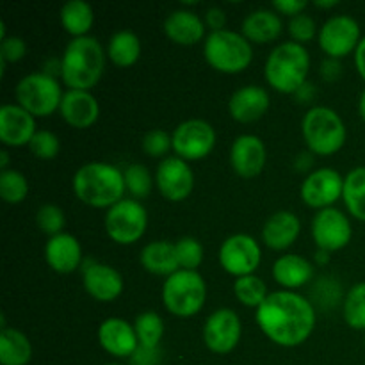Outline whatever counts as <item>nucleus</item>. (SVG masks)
I'll list each match as a JSON object with an SVG mask.
<instances>
[{"label":"nucleus","mask_w":365,"mask_h":365,"mask_svg":"<svg viewBox=\"0 0 365 365\" xmlns=\"http://www.w3.org/2000/svg\"><path fill=\"white\" fill-rule=\"evenodd\" d=\"M262 334L282 348H298L310 339L317 317L314 303L294 291H273L257 309Z\"/></svg>","instance_id":"f257e3e1"},{"label":"nucleus","mask_w":365,"mask_h":365,"mask_svg":"<svg viewBox=\"0 0 365 365\" xmlns=\"http://www.w3.org/2000/svg\"><path fill=\"white\" fill-rule=\"evenodd\" d=\"M75 196L91 209H106L125 198L123 170L109 163H86L75 171L71 180Z\"/></svg>","instance_id":"f03ea898"},{"label":"nucleus","mask_w":365,"mask_h":365,"mask_svg":"<svg viewBox=\"0 0 365 365\" xmlns=\"http://www.w3.org/2000/svg\"><path fill=\"white\" fill-rule=\"evenodd\" d=\"M107 52L93 36L75 38L61 56V81L68 89L91 91L106 68Z\"/></svg>","instance_id":"7ed1b4c3"},{"label":"nucleus","mask_w":365,"mask_h":365,"mask_svg":"<svg viewBox=\"0 0 365 365\" xmlns=\"http://www.w3.org/2000/svg\"><path fill=\"white\" fill-rule=\"evenodd\" d=\"M309 71V50L294 41H285L274 46L264 64V78L267 86L282 95H296L307 84Z\"/></svg>","instance_id":"20e7f679"},{"label":"nucleus","mask_w":365,"mask_h":365,"mask_svg":"<svg viewBox=\"0 0 365 365\" xmlns=\"http://www.w3.org/2000/svg\"><path fill=\"white\" fill-rule=\"evenodd\" d=\"M302 134L312 155L330 157L346 145L348 130L337 110L324 106L310 107L302 120Z\"/></svg>","instance_id":"39448f33"},{"label":"nucleus","mask_w":365,"mask_h":365,"mask_svg":"<svg viewBox=\"0 0 365 365\" xmlns=\"http://www.w3.org/2000/svg\"><path fill=\"white\" fill-rule=\"evenodd\" d=\"M203 57L214 71L237 75L252 64L253 45L241 32L230 29L209 32L203 41Z\"/></svg>","instance_id":"423d86ee"},{"label":"nucleus","mask_w":365,"mask_h":365,"mask_svg":"<svg viewBox=\"0 0 365 365\" xmlns=\"http://www.w3.org/2000/svg\"><path fill=\"white\" fill-rule=\"evenodd\" d=\"M207 302V284L198 271L178 269L164 280V309L175 317L189 319L202 312Z\"/></svg>","instance_id":"0eeeda50"},{"label":"nucleus","mask_w":365,"mask_h":365,"mask_svg":"<svg viewBox=\"0 0 365 365\" xmlns=\"http://www.w3.org/2000/svg\"><path fill=\"white\" fill-rule=\"evenodd\" d=\"M16 103L34 118H48L57 113L63 102V88L53 75L34 71L20 78L16 84Z\"/></svg>","instance_id":"6e6552de"},{"label":"nucleus","mask_w":365,"mask_h":365,"mask_svg":"<svg viewBox=\"0 0 365 365\" xmlns=\"http://www.w3.org/2000/svg\"><path fill=\"white\" fill-rule=\"evenodd\" d=\"M107 237L120 246L141 241L148 228V212L139 200L123 198L110 207L103 220Z\"/></svg>","instance_id":"1a4fd4ad"},{"label":"nucleus","mask_w":365,"mask_h":365,"mask_svg":"<svg viewBox=\"0 0 365 365\" xmlns=\"http://www.w3.org/2000/svg\"><path fill=\"white\" fill-rule=\"evenodd\" d=\"M175 155L185 163L207 159L216 148L217 135L212 125L205 120L191 118L177 125L171 134Z\"/></svg>","instance_id":"9d476101"},{"label":"nucleus","mask_w":365,"mask_h":365,"mask_svg":"<svg viewBox=\"0 0 365 365\" xmlns=\"http://www.w3.org/2000/svg\"><path fill=\"white\" fill-rule=\"evenodd\" d=\"M360 24L349 14H335L328 18L319 29L317 43L328 59H344L349 53H355L362 41Z\"/></svg>","instance_id":"9b49d317"},{"label":"nucleus","mask_w":365,"mask_h":365,"mask_svg":"<svg viewBox=\"0 0 365 365\" xmlns=\"http://www.w3.org/2000/svg\"><path fill=\"white\" fill-rule=\"evenodd\" d=\"M220 266L225 273L235 278L255 274L262 262V248L255 237L248 234H234L220 246Z\"/></svg>","instance_id":"f8f14e48"},{"label":"nucleus","mask_w":365,"mask_h":365,"mask_svg":"<svg viewBox=\"0 0 365 365\" xmlns=\"http://www.w3.org/2000/svg\"><path fill=\"white\" fill-rule=\"evenodd\" d=\"M310 232L317 250H324L328 253L341 252L353 239L351 221L348 214L337 207L317 210L310 225Z\"/></svg>","instance_id":"ddd939ff"},{"label":"nucleus","mask_w":365,"mask_h":365,"mask_svg":"<svg viewBox=\"0 0 365 365\" xmlns=\"http://www.w3.org/2000/svg\"><path fill=\"white\" fill-rule=\"evenodd\" d=\"M344 177L334 168H319L310 171L299 185V196L310 209L323 210L342 200Z\"/></svg>","instance_id":"4468645a"},{"label":"nucleus","mask_w":365,"mask_h":365,"mask_svg":"<svg viewBox=\"0 0 365 365\" xmlns=\"http://www.w3.org/2000/svg\"><path fill=\"white\" fill-rule=\"evenodd\" d=\"M242 337L241 317L232 309H217L203 324V342L209 351L228 355L237 348Z\"/></svg>","instance_id":"2eb2a0df"},{"label":"nucleus","mask_w":365,"mask_h":365,"mask_svg":"<svg viewBox=\"0 0 365 365\" xmlns=\"http://www.w3.org/2000/svg\"><path fill=\"white\" fill-rule=\"evenodd\" d=\"M155 185L160 196L171 203H180L191 196L195 189V173L189 163L180 157H166L157 164Z\"/></svg>","instance_id":"dca6fc26"},{"label":"nucleus","mask_w":365,"mask_h":365,"mask_svg":"<svg viewBox=\"0 0 365 365\" xmlns=\"http://www.w3.org/2000/svg\"><path fill=\"white\" fill-rule=\"evenodd\" d=\"M82 285L93 299L100 303L116 302L123 292V277L109 264L86 262L82 266Z\"/></svg>","instance_id":"f3484780"},{"label":"nucleus","mask_w":365,"mask_h":365,"mask_svg":"<svg viewBox=\"0 0 365 365\" xmlns=\"http://www.w3.org/2000/svg\"><path fill=\"white\" fill-rule=\"evenodd\" d=\"M267 150L262 139L253 134H242L230 146V166L241 178H255L264 171Z\"/></svg>","instance_id":"a211bd4d"},{"label":"nucleus","mask_w":365,"mask_h":365,"mask_svg":"<svg viewBox=\"0 0 365 365\" xmlns=\"http://www.w3.org/2000/svg\"><path fill=\"white\" fill-rule=\"evenodd\" d=\"M36 132V118L24 107L18 103H4L0 107V141L6 148L29 146Z\"/></svg>","instance_id":"6ab92c4d"},{"label":"nucleus","mask_w":365,"mask_h":365,"mask_svg":"<svg viewBox=\"0 0 365 365\" xmlns=\"http://www.w3.org/2000/svg\"><path fill=\"white\" fill-rule=\"evenodd\" d=\"M100 346L106 353L116 359H130L139 348L138 334L134 324L121 317H109L103 321L96 331Z\"/></svg>","instance_id":"aec40b11"},{"label":"nucleus","mask_w":365,"mask_h":365,"mask_svg":"<svg viewBox=\"0 0 365 365\" xmlns=\"http://www.w3.org/2000/svg\"><path fill=\"white\" fill-rule=\"evenodd\" d=\"M271 98L267 89L248 84L232 93L228 100V114L237 123H255L269 110Z\"/></svg>","instance_id":"412c9836"},{"label":"nucleus","mask_w":365,"mask_h":365,"mask_svg":"<svg viewBox=\"0 0 365 365\" xmlns=\"http://www.w3.org/2000/svg\"><path fill=\"white\" fill-rule=\"evenodd\" d=\"M59 114L64 123L71 128L93 127L100 118V103L91 91H81V89H68L64 91L63 102H61Z\"/></svg>","instance_id":"4be33fe9"},{"label":"nucleus","mask_w":365,"mask_h":365,"mask_svg":"<svg viewBox=\"0 0 365 365\" xmlns=\"http://www.w3.org/2000/svg\"><path fill=\"white\" fill-rule=\"evenodd\" d=\"M163 31L171 43L180 46H195L207 38L205 21L187 7L171 11L164 20Z\"/></svg>","instance_id":"5701e85b"},{"label":"nucleus","mask_w":365,"mask_h":365,"mask_svg":"<svg viewBox=\"0 0 365 365\" xmlns=\"http://www.w3.org/2000/svg\"><path fill=\"white\" fill-rule=\"evenodd\" d=\"M45 260L50 269L56 271L57 274H71L84 266L81 242L75 235L66 232L48 237L45 245Z\"/></svg>","instance_id":"b1692460"},{"label":"nucleus","mask_w":365,"mask_h":365,"mask_svg":"<svg viewBox=\"0 0 365 365\" xmlns=\"http://www.w3.org/2000/svg\"><path fill=\"white\" fill-rule=\"evenodd\" d=\"M302 234V221L291 210H278L271 214L262 227V242L273 252H285L298 241Z\"/></svg>","instance_id":"393cba45"},{"label":"nucleus","mask_w":365,"mask_h":365,"mask_svg":"<svg viewBox=\"0 0 365 365\" xmlns=\"http://www.w3.org/2000/svg\"><path fill=\"white\" fill-rule=\"evenodd\" d=\"M284 32V21L282 16L269 9H255L245 16L241 24V34L248 39L252 45H267L277 41Z\"/></svg>","instance_id":"a878e982"},{"label":"nucleus","mask_w":365,"mask_h":365,"mask_svg":"<svg viewBox=\"0 0 365 365\" xmlns=\"http://www.w3.org/2000/svg\"><path fill=\"white\" fill-rule=\"evenodd\" d=\"M314 278V264L296 253H285L273 264V280L284 291H294L310 284Z\"/></svg>","instance_id":"bb28decb"},{"label":"nucleus","mask_w":365,"mask_h":365,"mask_svg":"<svg viewBox=\"0 0 365 365\" xmlns=\"http://www.w3.org/2000/svg\"><path fill=\"white\" fill-rule=\"evenodd\" d=\"M139 262L150 274H157V277L164 278L171 277V274L180 269L175 242L164 241V239L152 241L143 246L141 253H139Z\"/></svg>","instance_id":"cd10ccee"},{"label":"nucleus","mask_w":365,"mask_h":365,"mask_svg":"<svg viewBox=\"0 0 365 365\" xmlns=\"http://www.w3.org/2000/svg\"><path fill=\"white\" fill-rule=\"evenodd\" d=\"M143 52L141 39L135 32L118 31L114 32L107 43V59L118 68H130L139 61Z\"/></svg>","instance_id":"c85d7f7f"},{"label":"nucleus","mask_w":365,"mask_h":365,"mask_svg":"<svg viewBox=\"0 0 365 365\" xmlns=\"http://www.w3.org/2000/svg\"><path fill=\"white\" fill-rule=\"evenodd\" d=\"M32 360V344L18 328H4L0 331V364L29 365Z\"/></svg>","instance_id":"c756f323"},{"label":"nucleus","mask_w":365,"mask_h":365,"mask_svg":"<svg viewBox=\"0 0 365 365\" xmlns=\"http://www.w3.org/2000/svg\"><path fill=\"white\" fill-rule=\"evenodd\" d=\"M59 20L71 39L84 38V36H89V31L95 24V13H93V7L84 0H70L61 7Z\"/></svg>","instance_id":"7c9ffc66"},{"label":"nucleus","mask_w":365,"mask_h":365,"mask_svg":"<svg viewBox=\"0 0 365 365\" xmlns=\"http://www.w3.org/2000/svg\"><path fill=\"white\" fill-rule=\"evenodd\" d=\"M342 202L355 220L365 223V166H356L344 177Z\"/></svg>","instance_id":"2f4dec72"},{"label":"nucleus","mask_w":365,"mask_h":365,"mask_svg":"<svg viewBox=\"0 0 365 365\" xmlns=\"http://www.w3.org/2000/svg\"><path fill=\"white\" fill-rule=\"evenodd\" d=\"M234 294L241 305L257 310L266 302L269 291H267V285L262 278L257 277V274H248V277L235 278Z\"/></svg>","instance_id":"473e14b6"},{"label":"nucleus","mask_w":365,"mask_h":365,"mask_svg":"<svg viewBox=\"0 0 365 365\" xmlns=\"http://www.w3.org/2000/svg\"><path fill=\"white\" fill-rule=\"evenodd\" d=\"M342 317L351 330L365 331V282H359L346 292Z\"/></svg>","instance_id":"72a5a7b5"},{"label":"nucleus","mask_w":365,"mask_h":365,"mask_svg":"<svg viewBox=\"0 0 365 365\" xmlns=\"http://www.w3.org/2000/svg\"><path fill=\"white\" fill-rule=\"evenodd\" d=\"M135 334H138L139 346L143 348H159L160 341L164 337V321L153 310H146V312L139 314L134 321Z\"/></svg>","instance_id":"f704fd0d"},{"label":"nucleus","mask_w":365,"mask_h":365,"mask_svg":"<svg viewBox=\"0 0 365 365\" xmlns=\"http://www.w3.org/2000/svg\"><path fill=\"white\" fill-rule=\"evenodd\" d=\"M29 180L21 171L6 170L0 173V198L7 205H20L29 196Z\"/></svg>","instance_id":"c9c22d12"},{"label":"nucleus","mask_w":365,"mask_h":365,"mask_svg":"<svg viewBox=\"0 0 365 365\" xmlns=\"http://www.w3.org/2000/svg\"><path fill=\"white\" fill-rule=\"evenodd\" d=\"M125 187L134 200H143L152 192L155 177H152L150 170L143 164H130L123 170Z\"/></svg>","instance_id":"e433bc0d"},{"label":"nucleus","mask_w":365,"mask_h":365,"mask_svg":"<svg viewBox=\"0 0 365 365\" xmlns=\"http://www.w3.org/2000/svg\"><path fill=\"white\" fill-rule=\"evenodd\" d=\"M36 225H38V228L43 234L53 237V235L63 234L64 225H66V216H64L61 207L53 205V203H45L36 212Z\"/></svg>","instance_id":"4c0bfd02"},{"label":"nucleus","mask_w":365,"mask_h":365,"mask_svg":"<svg viewBox=\"0 0 365 365\" xmlns=\"http://www.w3.org/2000/svg\"><path fill=\"white\" fill-rule=\"evenodd\" d=\"M180 269L196 271L203 262V246L195 237H182L175 242Z\"/></svg>","instance_id":"58836bf2"},{"label":"nucleus","mask_w":365,"mask_h":365,"mask_svg":"<svg viewBox=\"0 0 365 365\" xmlns=\"http://www.w3.org/2000/svg\"><path fill=\"white\" fill-rule=\"evenodd\" d=\"M141 148L146 155L155 157V159H166L168 153L173 150L171 134H168L163 128H153L148 130L141 139Z\"/></svg>","instance_id":"ea45409f"},{"label":"nucleus","mask_w":365,"mask_h":365,"mask_svg":"<svg viewBox=\"0 0 365 365\" xmlns=\"http://www.w3.org/2000/svg\"><path fill=\"white\" fill-rule=\"evenodd\" d=\"M29 150L32 152V155L39 160H52L59 155L61 150V141L53 132L50 130H38L32 138Z\"/></svg>","instance_id":"a19ab883"},{"label":"nucleus","mask_w":365,"mask_h":365,"mask_svg":"<svg viewBox=\"0 0 365 365\" xmlns=\"http://www.w3.org/2000/svg\"><path fill=\"white\" fill-rule=\"evenodd\" d=\"M287 31L289 36H291V41L299 43V45L303 46H305L307 43L314 41V38H317V34H319L316 20L307 13H302L298 14V16L291 18L287 25Z\"/></svg>","instance_id":"79ce46f5"},{"label":"nucleus","mask_w":365,"mask_h":365,"mask_svg":"<svg viewBox=\"0 0 365 365\" xmlns=\"http://www.w3.org/2000/svg\"><path fill=\"white\" fill-rule=\"evenodd\" d=\"M0 63H2V73L7 64L20 63L27 56V43L18 36H7L0 39Z\"/></svg>","instance_id":"37998d69"},{"label":"nucleus","mask_w":365,"mask_h":365,"mask_svg":"<svg viewBox=\"0 0 365 365\" xmlns=\"http://www.w3.org/2000/svg\"><path fill=\"white\" fill-rule=\"evenodd\" d=\"M307 7H309L307 0H277V2L271 4V9L277 11L280 16H287L289 20L305 13Z\"/></svg>","instance_id":"c03bdc74"},{"label":"nucleus","mask_w":365,"mask_h":365,"mask_svg":"<svg viewBox=\"0 0 365 365\" xmlns=\"http://www.w3.org/2000/svg\"><path fill=\"white\" fill-rule=\"evenodd\" d=\"M132 365H159L160 364V349H152V348H143L139 346L135 349L134 355L130 356Z\"/></svg>","instance_id":"a18cd8bd"},{"label":"nucleus","mask_w":365,"mask_h":365,"mask_svg":"<svg viewBox=\"0 0 365 365\" xmlns=\"http://www.w3.org/2000/svg\"><path fill=\"white\" fill-rule=\"evenodd\" d=\"M207 27L210 29V32L216 31H225L227 29V13H225L221 7H209L205 11V18H203Z\"/></svg>","instance_id":"49530a36"},{"label":"nucleus","mask_w":365,"mask_h":365,"mask_svg":"<svg viewBox=\"0 0 365 365\" xmlns=\"http://www.w3.org/2000/svg\"><path fill=\"white\" fill-rule=\"evenodd\" d=\"M341 63L337 59H324L321 64V77L327 82H334L341 77Z\"/></svg>","instance_id":"de8ad7c7"},{"label":"nucleus","mask_w":365,"mask_h":365,"mask_svg":"<svg viewBox=\"0 0 365 365\" xmlns=\"http://www.w3.org/2000/svg\"><path fill=\"white\" fill-rule=\"evenodd\" d=\"M355 68L356 71H359V75L362 77V81L365 82V36L362 38V41H360L359 48L355 50Z\"/></svg>","instance_id":"09e8293b"},{"label":"nucleus","mask_w":365,"mask_h":365,"mask_svg":"<svg viewBox=\"0 0 365 365\" xmlns=\"http://www.w3.org/2000/svg\"><path fill=\"white\" fill-rule=\"evenodd\" d=\"M312 163H314V155L310 152L307 153H302V155L296 157L294 160V168L298 171H302V173H310V168H312Z\"/></svg>","instance_id":"8fccbe9b"},{"label":"nucleus","mask_w":365,"mask_h":365,"mask_svg":"<svg viewBox=\"0 0 365 365\" xmlns=\"http://www.w3.org/2000/svg\"><path fill=\"white\" fill-rule=\"evenodd\" d=\"M339 4H341L339 0H316L314 7H317V9H331V7H337Z\"/></svg>","instance_id":"3c124183"},{"label":"nucleus","mask_w":365,"mask_h":365,"mask_svg":"<svg viewBox=\"0 0 365 365\" xmlns=\"http://www.w3.org/2000/svg\"><path fill=\"white\" fill-rule=\"evenodd\" d=\"M312 93L314 91H312V89H310V84H309V82H307V84L303 86V88L299 89L298 93H296V96H298V98L302 100V102H309L310 96H312Z\"/></svg>","instance_id":"603ef678"},{"label":"nucleus","mask_w":365,"mask_h":365,"mask_svg":"<svg viewBox=\"0 0 365 365\" xmlns=\"http://www.w3.org/2000/svg\"><path fill=\"white\" fill-rule=\"evenodd\" d=\"M330 262V253L324 252V250H317L316 253V264H319V266H324V264Z\"/></svg>","instance_id":"864d4df0"},{"label":"nucleus","mask_w":365,"mask_h":365,"mask_svg":"<svg viewBox=\"0 0 365 365\" xmlns=\"http://www.w3.org/2000/svg\"><path fill=\"white\" fill-rule=\"evenodd\" d=\"M0 170H2V171L11 170V168H9V153H7L6 148L0 152Z\"/></svg>","instance_id":"5fc2aeb1"},{"label":"nucleus","mask_w":365,"mask_h":365,"mask_svg":"<svg viewBox=\"0 0 365 365\" xmlns=\"http://www.w3.org/2000/svg\"><path fill=\"white\" fill-rule=\"evenodd\" d=\"M359 114H360V118H362V121L365 123V89H364L362 95H360V98H359Z\"/></svg>","instance_id":"6e6d98bb"},{"label":"nucleus","mask_w":365,"mask_h":365,"mask_svg":"<svg viewBox=\"0 0 365 365\" xmlns=\"http://www.w3.org/2000/svg\"><path fill=\"white\" fill-rule=\"evenodd\" d=\"M106 365H123V364H116V362H113V364H106Z\"/></svg>","instance_id":"4d7b16f0"}]
</instances>
